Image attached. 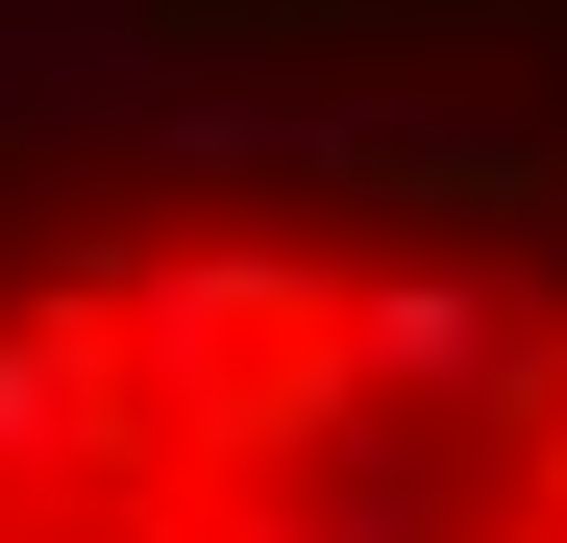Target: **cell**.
<instances>
[{"label": "cell", "mask_w": 567, "mask_h": 543, "mask_svg": "<svg viewBox=\"0 0 567 543\" xmlns=\"http://www.w3.org/2000/svg\"><path fill=\"white\" fill-rule=\"evenodd\" d=\"M346 396L370 420H420V396H518L543 420V346H518V297H468V272H370L346 297Z\"/></svg>", "instance_id": "obj_1"}]
</instances>
